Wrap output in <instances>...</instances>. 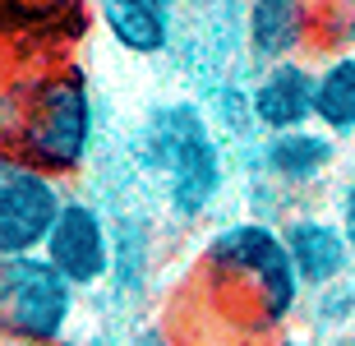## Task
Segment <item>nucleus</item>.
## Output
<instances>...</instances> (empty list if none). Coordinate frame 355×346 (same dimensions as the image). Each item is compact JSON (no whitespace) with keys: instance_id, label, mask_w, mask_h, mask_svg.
I'll return each instance as SVG.
<instances>
[{"instance_id":"f257e3e1","label":"nucleus","mask_w":355,"mask_h":346,"mask_svg":"<svg viewBox=\"0 0 355 346\" xmlns=\"http://www.w3.org/2000/svg\"><path fill=\"white\" fill-rule=\"evenodd\" d=\"M97 144V102L79 65H55L0 83V148L19 153L37 171L69 180Z\"/></svg>"},{"instance_id":"f03ea898","label":"nucleus","mask_w":355,"mask_h":346,"mask_svg":"<svg viewBox=\"0 0 355 346\" xmlns=\"http://www.w3.org/2000/svg\"><path fill=\"white\" fill-rule=\"evenodd\" d=\"M134 157L148 175L162 180L166 208L180 222L208 217L217 194L226 189V153L217 139V125L189 97L157 102L148 111L134 134Z\"/></svg>"},{"instance_id":"7ed1b4c3","label":"nucleus","mask_w":355,"mask_h":346,"mask_svg":"<svg viewBox=\"0 0 355 346\" xmlns=\"http://www.w3.org/2000/svg\"><path fill=\"white\" fill-rule=\"evenodd\" d=\"M203 273L217 291H231L236 300H245L254 333H286L291 314L300 309V277L286 254L282 227L272 222H231L203 245Z\"/></svg>"},{"instance_id":"20e7f679","label":"nucleus","mask_w":355,"mask_h":346,"mask_svg":"<svg viewBox=\"0 0 355 346\" xmlns=\"http://www.w3.org/2000/svg\"><path fill=\"white\" fill-rule=\"evenodd\" d=\"M79 314V291L42 254L0 259V342L60 346Z\"/></svg>"},{"instance_id":"39448f33","label":"nucleus","mask_w":355,"mask_h":346,"mask_svg":"<svg viewBox=\"0 0 355 346\" xmlns=\"http://www.w3.org/2000/svg\"><path fill=\"white\" fill-rule=\"evenodd\" d=\"M65 199L69 194L60 189L55 175L37 171L19 153L0 148V259L42 254Z\"/></svg>"},{"instance_id":"423d86ee","label":"nucleus","mask_w":355,"mask_h":346,"mask_svg":"<svg viewBox=\"0 0 355 346\" xmlns=\"http://www.w3.org/2000/svg\"><path fill=\"white\" fill-rule=\"evenodd\" d=\"M111 222L92 199H65L60 217H55L51 236L42 245V259L74 286V291H97L102 282H111Z\"/></svg>"},{"instance_id":"0eeeda50","label":"nucleus","mask_w":355,"mask_h":346,"mask_svg":"<svg viewBox=\"0 0 355 346\" xmlns=\"http://www.w3.org/2000/svg\"><path fill=\"white\" fill-rule=\"evenodd\" d=\"M250 120L259 139L291 130H314L318 125V65L309 60H286V65H263L245 88Z\"/></svg>"},{"instance_id":"6e6552de","label":"nucleus","mask_w":355,"mask_h":346,"mask_svg":"<svg viewBox=\"0 0 355 346\" xmlns=\"http://www.w3.org/2000/svg\"><path fill=\"white\" fill-rule=\"evenodd\" d=\"M282 240H286V254L295 263V277H300L304 295L328 291V286H337L342 277L355 273V250L337 217L291 213L282 222Z\"/></svg>"},{"instance_id":"1a4fd4ad","label":"nucleus","mask_w":355,"mask_h":346,"mask_svg":"<svg viewBox=\"0 0 355 346\" xmlns=\"http://www.w3.org/2000/svg\"><path fill=\"white\" fill-rule=\"evenodd\" d=\"M337 166V139L328 130H291L254 139V171L282 189H314Z\"/></svg>"},{"instance_id":"9d476101","label":"nucleus","mask_w":355,"mask_h":346,"mask_svg":"<svg viewBox=\"0 0 355 346\" xmlns=\"http://www.w3.org/2000/svg\"><path fill=\"white\" fill-rule=\"evenodd\" d=\"M245 51L263 65H286L300 60V51L318 37V10L300 0H254L245 5Z\"/></svg>"},{"instance_id":"9b49d317","label":"nucleus","mask_w":355,"mask_h":346,"mask_svg":"<svg viewBox=\"0 0 355 346\" xmlns=\"http://www.w3.org/2000/svg\"><path fill=\"white\" fill-rule=\"evenodd\" d=\"M175 5L171 0H106L97 5V24L125 55L139 60H157L171 51L175 42Z\"/></svg>"},{"instance_id":"f8f14e48","label":"nucleus","mask_w":355,"mask_h":346,"mask_svg":"<svg viewBox=\"0 0 355 346\" xmlns=\"http://www.w3.org/2000/svg\"><path fill=\"white\" fill-rule=\"evenodd\" d=\"M318 130L337 144L355 139V46L328 51L318 65Z\"/></svg>"},{"instance_id":"ddd939ff","label":"nucleus","mask_w":355,"mask_h":346,"mask_svg":"<svg viewBox=\"0 0 355 346\" xmlns=\"http://www.w3.org/2000/svg\"><path fill=\"white\" fill-rule=\"evenodd\" d=\"M111 286L116 295H139L148 286V268H153V231L139 213H120L111 222Z\"/></svg>"},{"instance_id":"4468645a","label":"nucleus","mask_w":355,"mask_h":346,"mask_svg":"<svg viewBox=\"0 0 355 346\" xmlns=\"http://www.w3.org/2000/svg\"><path fill=\"white\" fill-rule=\"evenodd\" d=\"M337 222H342L346 240H351V250H355V171L346 175V185H342V199H337Z\"/></svg>"},{"instance_id":"2eb2a0df","label":"nucleus","mask_w":355,"mask_h":346,"mask_svg":"<svg viewBox=\"0 0 355 346\" xmlns=\"http://www.w3.org/2000/svg\"><path fill=\"white\" fill-rule=\"evenodd\" d=\"M130 346H175V337L162 328V323H148L144 333H134V342Z\"/></svg>"},{"instance_id":"dca6fc26","label":"nucleus","mask_w":355,"mask_h":346,"mask_svg":"<svg viewBox=\"0 0 355 346\" xmlns=\"http://www.w3.org/2000/svg\"><path fill=\"white\" fill-rule=\"evenodd\" d=\"M263 346H318V337H314V333H291V328H286V333L268 337Z\"/></svg>"},{"instance_id":"f3484780","label":"nucleus","mask_w":355,"mask_h":346,"mask_svg":"<svg viewBox=\"0 0 355 346\" xmlns=\"http://www.w3.org/2000/svg\"><path fill=\"white\" fill-rule=\"evenodd\" d=\"M346 346H355V333H351V337H346Z\"/></svg>"}]
</instances>
